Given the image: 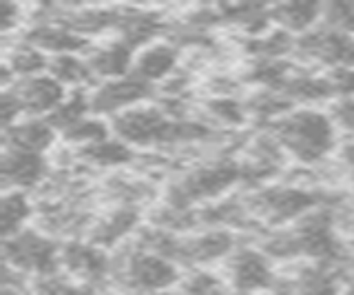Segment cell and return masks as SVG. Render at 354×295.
I'll list each match as a JSON object with an SVG mask.
<instances>
[{"label": "cell", "instance_id": "cell-16", "mask_svg": "<svg viewBox=\"0 0 354 295\" xmlns=\"http://www.w3.org/2000/svg\"><path fill=\"white\" fill-rule=\"evenodd\" d=\"M9 89L18 96L22 109H25V118H49L62 105L64 98L69 96L64 87L55 78H51L49 73L18 80Z\"/></svg>", "mask_w": 354, "mask_h": 295}, {"label": "cell", "instance_id": "cell-29", "mask_svg": "<svg viewBox=\"0 0 354 295\" xmlns=\"http://www.w3.org/2000/svg\"><path fill=\"white\" fill-rule=\"evenodd\" d=\"M88 116H91V98H88V91H71L47 120L62 136L66 129H71L73 125H77L80 120Z\"/></svg>", "mask_w": 354, "mask_h": 295}, {"label": "cell", "instance_id": "cell-28", "mask_svg": "<svg viewBox=\"0 0 354 295\" xmlns=\"http://www.w3.org/2000/svg\"><path fill=\"white\" fill-rule=\"evenodd\" d=\"M177 295H232L226 278L206 269H191L177 284Z\"/></svg>", "mask_w": 354, "mask_h": 295}, {"label": "cell", "instance_id": "cell-12", "mask_svg": "<svg viewBox=\"0 0 354 295\" xmlns=\"http://www.w3.org/2000/svg\"><path fill=\"white\" fill-rule=\"evenodd\" d=\"M166 31H169V18L162 14V9L124 5L120 7L113 34L118 40H122L127 47L138 53L140 49L158 42V38H166Z\"/></svg>", "mask_w": 354, "mask_h": 295}, {"label": "cell", "instance_id": "cell-8", "mask_svg": "<svg viewBox=\"0 0 354 295\" xmlns=\"http://www.w3.org/2000/svg\"><path fill=\"white\" fill-rule=\"evenodd\" d=\"M226 282L237 293L261 295L277 289L279 276L272 269V260L257 247L239 244L226 260Z\"/></svg>", "mask_w": 354, "mask_h": 295}, {"label": "cell", "instance_id": "cell-23", "mask_svg": "<svg viewBox=\"0 0 354 295\" xmlns=\"http://www.w3.org/2000/svg\"><path fill=\"white\" fill-rule=\"evenodd\" d=\"M321 12H324V5L319 3H299V0L297 3H279L270 5V20L272 27L299 38L321 23Z\"/></svg>", "mask_w": 354, "mask_h": 295}, {"label": "cell", "instance_id": "cell-32", "mask_svg": "<svg viewBox=\"0 0 354 295\" xmlns=\"http://www.w3.org/2000/svg\"><path fill=\"white\" fill-rule=\"evenodd\" d=\"M321 25L354 38V3H328L321 12Z\"/></svg>", "mask_w": 354, "mask_h": 295}, {"label": "cell", "instance_id": "cell-15", "mask_svg": "<svg viewBox=\"0 0 354 295\" xmlns=\"http://www.w3.org/2000/svg\"><path fill=\"white\" fill-rule=\"evenodd\" d=\"M49 180V162L40 154L3 149V189L5 191H33Z\"/></svg>", "mask_w": 354, "mask_h": 295}, {"label": "cell", "instance_id": "cell-5", "mask_svg": "<svg viewBox=\"0 0 354 295\" xmlns=\"http://www.w3.org/2000/svg\"><path fill=\"white\" fill-rule=\"evenodd\" d=\"M60 249L53 235L42 229H25L3 242L5 267L25 276L27 280L47 278L60 273Z\"/></svg>", "mask_w": 354, "mask_h": 295}, {"label": "cell", "instance_id": "cell-18", "mask_svg": "<svg viewBox=\"0 0 354 295\" xmlns=\"http://www.w3.org/2000/svg\"><path fill=\"white\" fill-rule=\"evenodd\" d=\"M86 62L91 67L97 84L115 78H124L133 71V60H136V51L127 47L124 42L118 40L115 36H111L104 42L91 45L86 53Z\"/></svg>", "mask_w": 354, "mask_h": 295}, {"label": "cell", "instance_id": "cell-26", "mask_svg": "<svg viewBox=\"0 0 354 295\" xmlns=\"http://www.w3.org/2000/svg\"><path fill=\"white\" fill-rule=\"evenodd\" d=\"M202 120L215 129H237L248 123L243 100L232 96H210L202 102Z\"/></svg>", "mask_w": 354, "mask_h": 295}, {"label": "cell", "instance_id": "cell-9", "mask_svg": "<svg viewBox=\"0 0 354 295\" xmlns=\"http://www.w3.org/2000/svg\"><path fill=\"white\" fill-rule=\"evenodd\" d=\"M111 258L104 249L88 242L86 238L64 240L60 249V271L71 280L100 289L111 280Z\"/></svg>", "mask_w": 354, "mask_h": 295}, {"label": "cell", "instance_id": "cell-31", "mask_svg": "<svg viewBox=\"0 0 354 295\" xmlns=\"http://www.w3.org/2000/svg\"><path fill=\"white\" fill-rule=\"evenodd\" d=\"M29 295H97V289L75 282L60 271V273H53V276H47V278L31 280Z\"/></svg>", "mask_w": 354, "mask_h": 295}, {"label": "cell", "instance_id": "cell-24", "mask_svg": "<svg viewBox=\"0 0 354 295\" xmlns=\"http://www.w3.org/2000/svg\"><path fill=\"white\" fill-rule=\"evenodd\" d=\"M47 73L51 75V78L58 80L64 89L66 87H71V91H91L97 84L84 53H64V56H53L49 60Z\"/></svg>", "mask_w": 354, "mask_h": 295}, {"label": "cell", "instance_id": "cell-22", "mask_svg": "<svg viewBox=\"0 0 354 295\" xmlns=\"http://www.w3.org/2000/svg\"><path fill=\"white\" fill-rule=\"evenodd\" d=\"M288 295H341V284L328 265H301L290 278L283 280Z\"/></svg>", "mask_w": 354, "mask_h": 295}, {"label": "cell", "instance_id": "cell-6", "mask_svg": "<svg viewBox=\"0 0 354 295\" xmlns=\"http://www.w3.org/2000/svg\"><path fill=\"white\" fill-rule=\"evenodd\" d=\"M173 120L160 105L144 102L111 120L113 136L133 149H164L171 136Z\"/></svg>", "mask_w": 354, "mask_h": 295}, {"label": "cell", "instance_id": "cell-21", "mask_svg": "<svg viewBox=\"0 0 354 295\" xmlns=\"http://www.w3.org/2000/svg\"><path fill=\"white\" fill-rule=\"evenodd\" d=\"M281 93L290 100L295 107H313L319 102H328L335 100V89H332V82L326 75H319L317 71L310 69H295L292 75L288 78L286 87L281 89Z\"/></svg>", "mask_w": 354, "mask_h": 295}, {"label": "cell", "instance_id": "cell-33", "mask_svg": "<svg viewBox=\"0 0 354 295\" xmlns=\"http://www.w3.org/2000/svg\"><path fill=\"white\" fill-rule=\"evenodd\" d=\"M332 125H335L337 134H346L354 138V98H337L332 102L330 111H328Z\"/></svg>", "mask_w": 354, "mask_h": 295}, {"label": "cell", "instance_id": "cell-35", "mask_svg": "<svg viewBox=\"0 0 354 295\" xmlns=\"http://www.w3.org/2000/svg\"><path fill=\"white\" fill-rule=\"evenodd\" d=\"M328 78L335 89V98H354V67L328 71Z\"/></svg>", "mask_w": 354, "mask_h": 295}, {"label": "cell", "instance_id": "cell-30", "mask_svg": "<svg viewBox=\"0 0 354 295\" xmlns=\"http://www.w3.org/2000/svg\"><path fill=\"white\" fill-rule=\"evenodd\" d=\"M111 136H113V131H111V123H106L104 118L91 114L88 118L80 120L77 125H73L71 129H66L62 134V140L71 149H82V147H88V145H95V142H102V140H106Z\"/></svg>", "mask_w": 354, "mask_h": 295}, {"label": "cell", "instance_id": "cell-10", "mask_svg": "<svg viewBox=\"0 0 354 295\" xmlns=\"http://www.w3.org/2000/svg\"><path fill=\"white\" fill-rule=\"evenodd\" d=\"M91 114L100 118H111L129 111L133 107H140L144 102H149L151 98H155V87L142 82L133 73L124 75V78L106 80L95 84L91 91Z\"/></svg>", "mask_w": 354, "mask_h": 295}, {"label": "cell", "instance_id": "cell-14", "mask_svg": "<svg viewBox=\"0 0 354 295\" xmlns=\"http://www.w3.org/2000/svg\"><path fill=\"white\" fill-rule=\"evenodd\" d=\"M20 34L22 36H18V40L29 42L31 47L47 53L49 58L64 56V53H86L93 45L91 40L77 36L75 31L55 23V20H33Z\"/></svg>", "mask_w": 354, "mask_h": 295}, {"label": "cell", "instance_id": "cell-20", "mask_svg": "<svg viewBox=\"0 0 354 295\" xmlns=\"http://www.w3.org/2000/svg\"><path fill=\"white\" fill-rule=\"evenodd\" d=\"M71 156L86 167L106 169V171L129 167L138 160L136 149L129 147L127 142H122L115 136H111L102 142H95V145L82 147V149H71Z\"/></svg>", "mask_w": 354, "mask_h": 295}, {"label": "cell", "instance_id": "cell-19", "mask_svg": "<svg viewBox=\"0 0 354 295\" xmlns=\"http://www.w3.org/2000/svg\"><path fill=\"white\" fill-rule=\"evenodd\" d=\"M58 131L47 118H22L20 123L3 131V149L27 151V154L44 156L55 145Z\"/></svg>", "mask_w": 354, "mask_h": 295}, {"label": "cell", "instance_id": "cell-25", "mask_svg": "<svg viewBox=\"0 0 354 295\" xmlns=\"http://www.w3.org/2000/svg\"><path fill=\"white\" fill-rule=\"evenodd\" d=\"M49 56L42 53L40 49L31 47L25 40H14V45L5 47V60L3 64L14 73L16 82L25 80V78H33V75H42L49 71Z\"/></svg>", "mask_w": 354, "mask_h": 295}, {"label": "cell", "instance_id": "cell-17", "mask_svg": "<svg viewBox=\"0 0 354 295\" xmlns=\"http://www.w3.org/2000/svg\"><path fill=\"white\" fill-rule=\"evenodd\" d=\"M180 58H182V49L164 38L136 53L131 73L151 87L162 84L169 80L173 73L180 71ZM155 89H158V87H155Z\"/></svg>", "mask_w": 354, "mask_h": 295}, {"label": "cell", "instance_id": "cell-34", "mask_svg": "<svg viewBox=\"0 0 354 295\" xmlns=\"http://www.w3.org/2000/svg\"><path fill=\"white\" fill-rule=\"evenodd\" d=\"M27 20L25 7L16 3H5L3 12H0V31H3V40H9Z\"/></svg>", "mask_w": 354, "mask_h": 295}, {"label": "cell", "instance_id": "cell-4", "mask_svg": "<svg viewBox=\"0 0 354 295\" xmlns=\"http://www.w3.org/2000/svg\"><path fill=\"white\" fill-rule=\"evenodd\" d=\"M250 215L263 229H281L301 220L310 211L328 204L326 195L319 189H310L306 184H263L243 193Z\"/></svg>", "mask_w": 354, "mask_h": 295}, {"label": "cell", "instance_id": "cell-13", "mask_svg": "<svg viewBox=\"0 0 354 295\" xmlns=\"http://www.w3.org/2000/svg\"><path fill=\"white\" fill-rule=\"evenodd\" d=\"M142 213L140 206H129V204H113L109 211L102 215H95L91 226L86 231V240L100 249H115L122 247V242L129 240L140 231Z\"/></svg>", "mask_w": 354, "mask_h": 295}, {"label": "cell", "instance_id": "cell-1", "mask_svg": "<svg viewBox=\"0 0 354 295\" xmlns=\"http://www.w3.org/2000/svg\"><path fill=\"white\" fill-rule=\"evenodd\" d=\"M239 182V160L232 156H213L177 171L166 182L162 202L175 209H199V206L226 198V193Z\"/></svg>", "mask_w": 354, "mask_h": 295}, {"label": "cell", "instance_id": "cell-7", "mask_svg": "<svg viewBox=\"0 0 354 295\" xmlns=\"http://www.w3.org/2000/svg\"><path fill=\"white\" fill-rule=\"evenodd\" d=\"M295 58L306 64L326 67L328 71L354 67V38L317 25L295 42Z\"/></svg>", "mask_w": 354, "mask_h": 295}, {"label": "cell", "instance_id": "cell-3", "mask_svg": "<svg viewBox=\"0 0 354 295\" xmlns=\"http://www.w3.org/2000/svg\"><path fill=\"white\" fill-rule=\"evenodd\" d=\"M109 284L122 295H158L173 291L182 280L175 262L138 247L133 240L118 247Z\"/></svg>", "mask_w": 354, "mask_h": 295}, {"label": "cell", "instance_id": "cell-11", "mask_svg": "<svg viewBox=\"0 0 354 295\" xmlns=\"http://www.w3.org/2000/svg\"><path fill=\"white\" fill-rule=\"evenodd\" d=\"M239 247L235 231L228 229H202L180 238V253L177 265L186 269H204L213 262L228 260L230 253Z\"/></svg>", "mask_w": 354, "mask_h": 295}, {"label": "cell", "instance_id": "cell-2", "mask_svg": "<svg viewBox=\"0 0 354 295\" xmlns=\"http://www.w3.org/2000/svg\"><path fill=\"white\" fill-rule=\"evenodd\" d=\"M288 158L301 167H317L337 149V129L326 111L315 107H297L277 123L268 125Z\"/></svg>", "mask_w": 354, "mask_h": 295}, {"label": "cell", "instance_id": "cell-36", "mask_svg": "<svg viewBox=\"0 0 354 295\" xmlns=\"http://www.w3.org/2000/svg\"><path fill=\"white\" fill-rule=\"evenodd\" d=\"M348 182H350V189H352V193H354V158H350V162H348Z\"/></svg>", "mask_w": 354, "mask_h": 295}, {"label": "cell", "instance_id": "cell-27", "mask_svg": "<svg viewBox=\"0 0 354 295\" xmlns=\"http://www.w3.org/2000/svg\"><path fill=\"white\" fill-rule=\"evenodd\" d=\"M36 215V204L25 191H5L3 206H0V224H3V238H14L25 231L27 222Z\"/></svg>", "mask_w": 354, "mask_h": 295}]
</instances>
